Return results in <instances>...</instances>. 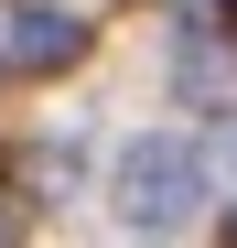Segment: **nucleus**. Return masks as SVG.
Segmentation results:
<instances>
[{
  "label": "nucleus",
  "mask_w": 237,
  "mask_h": 248,
  "mask_svg": "<svg viewBox=\"0 0 237 248\" xmlns=\"http://www.w3.org/2000/svg\"><path fill=\"white\" fill-rule=\"evenodd\" d=\"M118 216H130L140 237H173L183 216H205V151H194L183 130H140V140H118Z\"/></svg>",
  "instance_id": "f257e3e1"
},
{
  "label": "nucleus",
  "mask_w": 237,
  "mask_h": 248,
  "mask_svg": "<svg viewBox=\"0 0 237 248\" xmlns=\"http://www.w3.org/2000/svg\"><path fill=\"white\" fill-rule=\"evenodd\" d=\"M97 22H75L65 0H0V76H65L87 65Z\"/></svg>",
  "instance_id": "f03ea898"
},
{
  "label": "nucleus",
  "mask_w": 237,
  "mask_h": 248,
  "mask_svg": "<svg viewBox=\"0 0 237 248\" xmlns=\"http://www.w3.org/2000/svg\"><path fill=\"white\" fill-rule=\"evenodd\" d=\"M173 87H183L194 108H216V119H237V54L216 44V32H205V22H194V32H183V44H173Z\"/></svg>",
  "instance_id": "7ed1b4c3"
},
{
  "label": "nucleus",
  "mask_w": 237,
  "mask_h": 248,
  "mask_svg": "<svg viewBox=\"0 0 237 248\" xmlns=\"http://www.w3.org/2000/svg\"><path fill=\"white\" fill-rule=\"evenodd\" d=\"M0 248H11V205H0Z\"/></svg>",
  "instance_id": "20e7f679"
},
{
  "label": "nucleus",
  "mask_w": 237,
  "mask_h": 248,
  "mask_svg": "<svg viewBox=\"0 0 237 248\" xmlns=\"http://www.w3.org/2000/svg\"><path fill=\"white\" fill-rule=\"evenodd\" d=\"M216 11H226V32H237V0H216Z\"/></svg>",
  "instance_id": "39448f33"
},
{
  "label": "nucleus",
  "mask_w": 237,
  "mask_h": 248,
  "mask_svg": "<svg viewBox=\"0 0 237 248\" xmlns=\"http://www.w3.org/2000/svg\"><path fill=\"white\" fill-rule=\"evenodd\" d=\"M226 248H237V216H226Z\"/></svg>",
  "instance_id": "423d86ee"
}]
</instances>
